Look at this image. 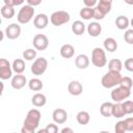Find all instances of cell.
<instances>
[{
	"instance_id": "1",
	"label": "cell",
	"mask_w": 133,
	"mask_h": 133,
	"mask_svg": "<svg viewBox=\"0 0 133 133\" xmlns=\"http://www.w3.org/2000/svg\"><path fill=\"white\" fill-rule=\"evenodd\" d=\"M122 75L119 72H114V71H108L101 80L102 86L105 88H113L116 85H119L121 80H122Z\"/></svg>"
},
{
	"instance_id": "2",
	"label": "cell",
	"mask_w": 133,
	"mask_h": 133,
	"mask_svg": "<svg viewBox=\"0 0 133 133\" xmlns=\"http://www.w3.org/2000/svg\"><path fill=\"white\" fill-rule=\"evenodd\" d=\"M42 114L39 112V110L37 109H30L27 112V115L25 117L23 127L28 128L30 130H35L38 125H39V121H41Z\"/></svg>"
},
{
	"instance_id": "3",
	"label": "cell",
	"mask_w": 133,
	"mask_h": 133,
	"mask_svg": "<svg viewBox=\"0 0 133 133\" xmlns=\"http://www.w3.org/2000/svg\"><path fill=\"white\" fill-rule=\"evenodd\" d=\"M111 6H112V2L110 0H100L98 4L94 7L95 9L94 19H96L97 21L103 20L104 17L111 10Z\"/></svg>"
},
{
	"instance_id": "4",
	"label": "cell",
	"mask_w": 133,
	"mask_h": 133,
	"mask_svg": "<svg viewBox=\"0 0 133 133\" xmlns=\"http://www.w3.org/2000/svg\"><path fill=\"white\" fill-rule=\"evenodd\" d=\"M33 16H34V7L25 4L20 8L17 19L20 24H27L32 20Z\"/></svg>"
},
{
	"instance_id": "5",
	"label": "cell",
	"mask_w": 133,
	"mask_h": 133,
	"mask_svg": "<svg viewBox=\"0 0 133 133\" xmlns=\"http://www.w3.org/2000/svg\"><path fill=\"white\" fill-rule=\"evenodd\" d=\"M91 62L97 68H103L107 63V58L105 51L102 48H95L91 52Z\"/></svg>"
},
{
	"instance_id": "6",
	"label": "cell",
	"mask_w": 133,
	"mask_h": 133,
	"mask_svg": "<svg viewBox=\"0 0 133 133\" xmlns=\"http://www.w3.org/2000/svg\"><path fill=\"white\" fill-rule=\"evenodd\" d=\"M70 19H71L70 14L65 10L54 11L50 17V21L54 26H61L63 24H66L70 21Z\"/></svg>"
},
{
	"instance_id": "7",
	"label": "cell",
	"mask_w": 133,
	"mask_h": 133,
	"mask_svg": "<svg viewBox=\"0 0 133 133\" xmlns=\"http://www.w3.org/2000/svg\"><path fill=\"white\" fill-rule=\"evenodd\" d=\"M131 95V89L125 88L121 85H118L117 87H114L111 91V99L115 102V103H122L124 100L128 99Z\"/></svg>"
},
{
	"instance_id": "8",
	"label": "cell",
	"mask_w": 133,
	"mask_h": 133,
	"mask_svg": "<svg viewBox=\"0 0 133 133\" xmlns=\"http://www.w3.org/2000/svg\"><path fill=\"white\" fill-rule=\"evenodd\" d=\"M48 68V60L45 57H38L36 58L32 65H31V73L35 76L43 75Z\"/></svg>"
},
{
	"instance_id": "9",
	"label": "cell",
	"mask_w": 133,
	"mask_h": 133,
	"mask_svg": "<svg viewBox=\"0 0 133 133\" xmlns=\"http://www.w3.org/2000/svg\"><path fill=\"white\" fill-rule=\"evenodd\" d=\"M32 44H33V47L35 48V50L44 51L49 46V39H48L47 35L38 33V34L34 35L33 39H32Z\"/></svg>"
},
{
	"instance_id": "10",
	"label": "cell",
	"mask_w": 133,
	"mask_h": 133,
	"mask_svg": "<svg viewBox=\"0 0 133 133\" xmlns=\"http://www.w3.org/2000/svg\"><path fill=\"white\" fill-rule=\"evenodd\" d=\"M12 76V66L9 61L5 58L0 59V78L2 80H7Z\"/></svg>"
},
{
	"instance_id": "11",
	"label": "cell",
	"mask_w": 133,
	"mask_h": 133,
	"mask_svg": "<svg viewBox=\"0 0 133 133\" xmlns=\"http://www.w3.org/2000/svg\"><path fill=\"white\" fill-rule=\"evenodd\" d=\"M4 32L8 39H17L21 34V27L17 23H11L5 28Z\"/></svg>"
},
{
	"instance_id": "12",
	"label": "cell",
	"mask_w": 133,
	"mask_h": 133,
	"mask_svg": "<svg viewBox=\"0 0 133 133\" xmlns=\"http://www.w3.org/2000/svg\"><path fill=\"white\" fill-rule=\"evenodd\" d=\"M52 118L54 121L55 124H58V125H61V124H64L68 119V113L64 109L62 108H56L53 113H52Z\"/></svg>"
},
{
	"instance_id": "13",
	"label": "cell",
	"mask_w": 133,
	"mask_h": 133,
	"mask_svg": "<svg viewBox=\"0 0 133 133\" xmlns=\"http://www.w3.org/2000/svg\"><path fill=\"white\" fill-rule=\"evenodd\" d=\"M49 18L46 14H38L33 19V25L37 29H44L48 26Z\"/></svg>"
},
{
	"instance_id": "14",
	"label": "cell",
	"mask_w": 133,
	"mask_h": 133,
	"mask_svg": "<svg viewBox=\"0 0 133 133\" xmlns=\"http://www.w3.org/2000/svg\"><path fill=\"white\" fill-rule=\"evenodd\" d=\"M26 83H27V79H26V77H25L24 75H22V74H17V75H15V76L11 78V82H10L11 87L15 88V89H21V88H23V87L26 85Z\"/></svg>"
},
{
	"instance_id": "15",
	"label": "cell",
	"mask_w": 133,
	"mask_h": 133,
	"mask_svg": "<svg viewBox=\"0 0 133 133\" xmlns=\"http://www.w3.org/2000/svg\"><path fill=\"white\" fill-rule=\"evenodd\" d=\"M68 90L72 96H80L82 94V91H83V86L79 81L73 80V81H71L69 83Z\"/></svg>"
},
{
	"instance_id": "16",
	"label": "cell",
	"mask_w": 133,
	"mask_h": 133,
	"mask_svg": "<svg viewBox=\"0 0 133 133\" xmlns=\"http://www.w3.org/2000/svg\"><path fill=\"white\" fill-rule=\"evenodd\" d=\"M101 32H102V26L98 22H91L87 25V33L90 36L97 37L101 34Z\"/></svg>"
},
{
	"instance_id": "17",
	"label": "cell",
	"mask_w": 133,
	"mask_h": 133,
	"mask_svg": "<svg viewBox=\"0 0 133 133\" xmlns=\"http://www.w3.org/2000/svg\"><path fill=\"white\" fill-rule=\"evenodd\" d=\"M75 64L80 70H85L89 65V58L85 54H79L75 59Z\"/></svg>"
},
{
	"instance_id": "18",
	"label": "cell",
	"mask_w": 133,
	"mask_h": 133,
	"mask_svg": "<svg viewBox=\"0 0 133 133\" xmlns=\"http://www.w3.org/2000/svg\"><path fill=\"white\" fill-rule=\"evenodd\" d=\"M59 52H60L61 57L69 59V58H72L74 56V54H75V48L71 44H64V45L61 46Z\"/></svg>"
},
{
	"instance_id": "19",
	"label": "cell",
	"mask_w": 133,
	"mask_h": 133,
	"mask_svg": "<svg viewBox=\"0 0 133 133\" xmlns=\"http://www.w3.org/2000/svg\"><path fill=\"white\" fill-rule=\"evenodd\" d=\"M31 103L35 107H43L47 103V98H46V96L44 94L37 92V94L33 95V97L31 98Z\"/></svg>"
},
{
	"instance_id": "20",
	"label": "cell",
	"mask_w": 133,
	"mask_h": 133,
	"mask_svg": "<svg viewBox=\"0 0 133 133\" xmlns=\"http://www.w3.org/2000/svg\"><path fill=\"white\" fill-rule=\"evenodd\" d=\"M112 108L113 104L110 102H104L100 107V113L104 117H110L112 116Z\"/></svg>"
},
{
	"instance_id": "21",
	"label": "cell",
	"mask_w": 133,
	"mask_h": 133,
	"mask_svg": "<svg viewBox=\"0 0 133 133\" xmlns=\"http://www.w3.org/2000/svg\"><path fill=\"white\" fill-rule=\"evenodd\" d=\"M72 31H73V33L75 35H81V34H83L84 31H85V24L82 21H80V20L75 21L73 23V25H72Z\"/></svg>"
},
{
	"instance_id": "22",
	"label": "cell",
	"mask_w": 133,
	"mask_h": 133,
	"mask_svg": "<svg viewBox=\"0 0 133 133\" xmlns=\"http://www.w3.org/2000/svg\"><path fill=\"white\" fill-rule=\"evenodd\" d=\"M104 49L107 50L108 52H114L117 49V43L113 37H107L103 42Z\"/></svg>"
},
{
	"instance_id": "23",
	"label": "cell",
	"mask_w": 133,
	"mask_h": 133,
	"mask_svg": "<svg viewBox=\"0 0 133 133\" xmlns=\"http://www.w3.org/2000/svg\"><path fill=\"white\" fill-rule=\"evenodd\" d=\"M115 25L119 30H124L128 28V26L130 25V21L126 16H118L115 19Z\"/></svg>"
},
{
	"instance_id": "24",
	"label": "cell",
	"mask_w": 133,
	"mask_h": 133,
	"mask_svg": "<svg viewBox=\"0 0 133 133\" xmlns=\"http://www.w3.org/2000/svg\"><path fill=\"white\" fill-rule=\"evenodd\" d=\"M11 66H12V71L16 74H22L25 71V62L21 58L15 59L14 62H12V64H11Z\"/></svg>"
},
{
	"instance_id": "25",
	"label": "cell",
	"mask_w": 133,
	"mask_h": 133,
	"mask_svg": "<svg viewBox=\"0 0 133 133\" xmlns=\"http://www.w3.org/2000/svg\"><path fill=\"white\" fill-rule=\"evenodd\" d=\"M76 119L80 125H87L90 121V115L87 111H79L76 115Z\"/></svg>"
},
{
	"instance_id": "26",
	"label": "cell",
	"mask_w": 133,
	"mask_h": 133,
	"mask_svg": "<svg viewBox=\"0 0 133 133\" xmlns=\"http://www.w3.org/2000/svg\"><path fill=\"white\" fill-rule=\"evenodd\" d=\"M126 113L124 111L123 108V104L122 103H115L113 104V108H112V116L115 118H121L123 116H125Z\"/></svg>"
},
{
	"instance_id": "27",
	"label": "cell",
	"mask_w": 133,
	"mask_h": 133,
	"mask_svg": "<svg viewBox=\"0 0 133 133\" xmlns=\"http://www.w3.org/2000/svg\"><path fill=\"white\" fill-rule=\"evenodd\" d=\"M43 86H44V84H43L42 80H39L38 78H32L28 82V87L33 91H39L43 88Z\"/></svg>"
},
{
	"instance_id": "28",
	"label": "cell",
	"mask_w": 133,
	"mask_h": 133,
	"mask_svg": "<svg viewBox=\"0 0 133 133\" xmlns=\"http://www.w3.org/2000/svg\"><path fill=\"white\" fill-rule=\"evenodd\" d=\"M0 11H1V16L4 19H11L15 16V8L12 6H9V5H6V4H4L1 7Z\"/></svg>"
},
{
	"instance_id": "29",
	"label": "cell",
	"mask_w": 133,
	"mask_h": 133,
	"mask_svg": "<svg viewBox=\"0 0 133 133\" xmlns=\"http://www.w3.org/2000/svg\"><path fill=\"white\" fill-rule=\"evenodd\" d=\"M80 17L83 19V20H90L94 18L95 16V9L94 8H90V7H83L80 9V12H79Z\"/></svg>"
},
{
	"instance_id": "30",
	"label": "cell",
	"mask_w": 133,
	"mask_h": 133,
	"mask_svg": "<svg viewBox=\"0 0 133 133\" xmlns=\"http://www.w3.org/2000/svg\"><path fill=\"white\" fill-rule=\"evenodd\" d=\"M122 68H123V63H122V60L121 59L114 58V59H111L108 62V69H109V71H114V72H119L121 73Z\"/></svg>"
},
{
	"instance_id": "31",
	"label": "cell",
	"mask_w": 133,
	"mask_h": 133,
	"mask_svg": "<svg viewBox=\"0 0 133 133\" xmlns=\"http://www.w3.org/2000/svg\"><path fill=\"white\" fill-rule=\"evenodd\" d=\"M36 50L34 49H26L24 52H23V58L26 59V60H33V59H36Z\"/></svg>"
},
{
	"instance_id": "32",
	"label": "cell",
	"mask_w": 133,
	"mask_h": 133,
	"mask_svg": "<svg viewBox=\"0 0 133 133\" xmlns=\"http://www.w3.org/2000/svg\"><path fill=\"white\" fill-rule=\"evenodd\" d=\"M121 86L125 87V88H128V89H131L132 86H133V81L130 77H123L122 80H121V83H119Z\"/></svg>"
},
{
	"instance_id": "33",
	"label": "cell",
	"mask_w": 133,
	"mask_h": 133,
	"mask_svg": "<svg viewBox=\"0 0 133 133\" xmlns=\"http://www.w3.org/2000/svg\"><path fill=\"white\" fill-rule=\"evenodd\" d=\"M122 104H123V108L126 114L133 113V101H125Z\"/></svg>"
},
{
	"instance_id": "34",
	"label": "cell",
	"mask_w": 133,
	"mask_h": 133,
	"mask_svg": "<svg viewBox=\"0 0 133 133\" xmlns=\"http://www.w3.org/2000/svg\"><path fill=\"white\" fill-rule=\"evenodd\" d=\"M124 39L127 44L133 45V28L126 30V32L124 33Z\"/></svg>"
},
{
	"instance_id": "35",
	"label": "cell",
	"mask_w": 133,
	"mask_h": 133,
	"mask_svg": "<svg viewBox=\"0 0 133 133\" xmlns=\"http://www.w3.org/2000/svg\"><path fill=\"white\" fill-rule=\"evenodd\" d=\"M124 125L126 132H133V117H127L124 119Z\"/></svg>"
},
{
	"instance_id": "36",
	"label": "cell",
	"mask_w": 133,
	"mask_h": 133,
	"mask_svg": "<svg viewBox=\"0 0 133 133\" xmlns=\"http://www.w3.org/2000/svg\"><path fill=\"white\" fill-rule=\"evenodd\" d=\"M45 129H46L47 133H58V127H57V125H55L53 123L48 124Z\"/></svg>"
},
{
	"instance_id": "37",
	"label": "cell",
	"mask_w": 133,
	"mask_h": 133,
	"mask_svg": "<svg viewBox=\"0 0 133 133\" xmlns=\"http://www.w3.org/2000/svg\"><path fill=\"white\" fill-rule=\"evenodd\" d=\"M23 3H24L23 0H4V4L9 5V6H12V7H15L16 5L23 4Z\"/></svg>"
},
{
	"instance_id": "38",
	"label": "cell",
	"mask_w": 133,
	"mask_h": 133,
	"mask_svg": "<svg viewBox=\"0 0 133 133\" xmlns=\"http://www.w3.org/2000/svg\"><path fill=\"white\" fill-rule=\"evenodd\" d=\"M125 69L129 72H133V58H128L125 60Z\"/></svg>"
},
{
	"instance_id": "39",
	"label": "cell",
	"mask_w": 133,
	"mask_h": 133,
	"mask_svg": "<svg viewBox=\"0 0 133 133\" xmlns=\"http://www.w3.org/2000/svg\"><path fill=\"white\" fill-rule=\"evenodd\" d=\"M83 3L85 5V7H90V8H94V6L98 4V2L96 0H84Z\"/></svg>"
},
{
	"instance_id": "40",
	"label": "cell",
	"mask_w": 133,
	"mask_h": 133,
	"mask_svg": "<svg viewBox=\"0 0 133 133\" xmlns=\"http://www.w3.org/2000/svg\"><path fill=\"white\" fill-rule=\"evenodd\" d=\"M41 2H42L41 0H27V4L30 5V6H32V7H34L36 5H39Z\"/></svg>"
},
{
	"instance_id": "41",
	"label": "cell",
	"mask_w": 133,
	"mask_h": 133,
	"mask_svg": "<svg viewBox=\"0 0 133 133\" xmlns=\"http://www.w3.org/2000/svg\"><path fill=\"white\" fill-rule=\"evenodd\" d=\"M21 133H35V130H30L28 128L22 127L21 128Z\"/></svg>"
},
{
	"instance_id": "42",
	"label": "cell",
	"mask_w": 133,
	"mask_h": 133,
	"mask_svg": "<svg viewBox=\"0 0 133 133\" xmlns=\"http://www.w3.org/2000/svg\"><path fill=\"white\" fill-rule=\"evenodd\" d=\"M60 133H75L71 128H69V127H66V128H63L61 131H60Z\"/></svg>"
},
{
	"instance_id": "43",
	"label": "cell",
	"mask_w": 133,
	"mask_h": 133,
	"mask_svg": "<svg viewBox=\"0 0 133 133\" xmlns=\"http://www.w3.org/2000/svg\"><path fill=\"white\" fill-rule=\"evenodd\" d=\"M36 133H47V131H46V129H39Z\"/></svg>"
},
{
	"instance_id": "44",
	"label": "cell",
	"mask_w": 133,
	"mask_h": 133,
	"mask_svg": "<svg viewBox=\"0 0 133 133\" xmlns=\"http://www.w3.org/2000/svg\"><path fill=\"white\" fill-rule=\"evenodd\" d=\"M130 25H131V26L133 27V18H132V19L130 20Z\"/></svg>"
},
{
	"instance_id": "45",
	"label": "cell",
	"mask_w": 133,
	"mask_h": 133,
	"mask_svg": "<svg viewBox=\"0 0 133 133\" xmlns=\"http://www.w3.org/2000/svg\"><path fill=\"white\" fill-rule=\"evenodd\" d=\"M99 133H109V132L108 131H100Z\"/></svg>"
},
{
	"instance_id": "46",
	"label": "cell",
	"mask_w": 133,
	"mask_h": 133,
	"mask_svg": "<svg viewBox=\"0 0 133 133\" xmlns=\"http://www.w3.org/2000/svg\"><path fill=\"white\" fill-rule=\"evenodd\" d=\"M114 133H126V132H122V131H115Z\"/></svg>"
},
{
	"instance_id": "47",
	"label": "cell",
	"mask_w": 133,
	"mask_h": 133,
	"mask_svg": "<svg viewBox=\"0 0 133 133\" xmlns=\"http://www.w3.org/2000/svg\"><path fill=\"white\" fill-rule=\"evenodd\" d=\"M12 133H15V132H12Z\"/></svg>"
},
{
	"instance_id": "48",
	"label": "cell",
	"mask_w": 133,
	"mask_h": 133,
	"mask_svg": "<svg viewBox=\"0 0 133 133\" xmlns=\"http://www.w3.org/2000/svg\"><path fill=\"white\" fill-rule=\"evenodd\" d=\"M132 133H133V132H132Z\"/></svg>"
}]
</instances>
